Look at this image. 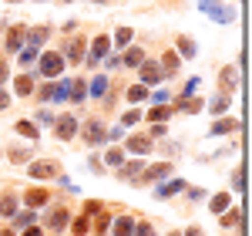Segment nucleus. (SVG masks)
Returning <instances> with one entry per match:
<instances>
[{"mask_svg":"<svg viewBox=\"0 0 252 236\" xmlns=\"http://www.w3.org/2000/svg\"><path fill=\"white\" fill-rule=\"evenodd\" d=\"M84 142L88 145H104L108 142V128H104L101 118H88L84 121Z\"/></svg>","mask_w":252,"mask_h":236,"instance_id":"nucleus-1","label":"nucleus"},{"mask_svg":"<svg viewBox=\"0 0 252 236\" xmlns=\"http://www.w3.org/2000/svg\"><path fill=\"white\" fill-rule=\"evenodd\" d=\"M37 61H40V75H47V78H58L61 71H64V54L61 51H47Z\"/></svg>","mask_w":252,"mask_h":236,"instance_id":"nucleus-2","label":"nucleus"},{"mask_svg":"<svg viewBox=\"0 0 252 236\" xmlns=\"http://www.w3.org/2000/svg\"><path fill=\"white\" fill-rule=\"evenodd\" d=\"M34 179H54L61 176V162H51V158H40V162H31V169H27Z\"/></svg>","mask_w":252,"mask_h":236,"instance_id":"nucleus-3","label":"nucleus"},{"mask_svg":"<svg viewBox=\"0 0 252 236\" xmlns=\"http://www.w3.org/2000/svg\"><path fill=\"white\" fill-rule=\"evenodd\" d=\"M54 132H58L61 142H71V138L78 135V118L74 115H61L58 121H54Z\"/></svg>","mask_w":252,"mask_h":236,"instance_id":"nucleus-4","label":"nucleus"},{"mask_svg":"<svg viewBox=\"0 0 252 236\" xmlns=\"http://www.w3.org/2000/svg\"><path fill=\"white\" fill-rule=\"evenodd\" d=\"M64 58L71 61V64H81V61H84V38H71L67 51H64Z\"/></svg>","mask_w":252,"mask_h":236,"instance_id":"nucleus-5","label":"nucleus"},{"mask_svg":"<svg viewBox=\"0 0 252 236\" xmlns=\"http://www.w3.org/2000/svg\"><path fill=\"white\" fill-rule=\"evenodd\" d=\"M67 226V209L64 206H58V209H51V216H47V230H54V233H61Z\"/></svg>","mask_w":252,"mask_h":236,"instance_id":"nucleus-6","label":"nucleus"},{"mask_svg":"<svg viewBox=\"0 0 252 236\" xmlns=\"http://www.w3.org/2000/svg\"><path fill=\"white\" fill-rule=\"evenodd\" d=\"M222 91H235V88H239V68H235V64H229V68H225V71H222Z\"/></svg>","mask_w":252,"mask_h":236,"instance_id":"nucleus-7","label":"nucleus"},{"mask_svg":"<svg viewBox=\"0 0 252 236\" xmlns=\"http://www.w3.org/2000/svg\"><path fill=\"white\" fill-rule=\"evenodd\" d=\"M125 145H128V152H131V156H145V152L152 149V142H148L145 135H131Z\"/></svg>","mask_w":252,"mask_h":236,"instance_id":"nucleus-8","label":"nucleus"},{"mask_svg":"<svg viewBox=\"0 0 252 236\" xmlns=\"http://www.w3.org/2000/svg\"><path fill=\"white\" fill-rule=\"evenodd\" d=\"M24 38H27V27H24V24H17V27H14V31L7 34V51H20Z\"/></svg>","mask_w":252,"mask_h":236,"instance_id":"nucleus-9","label":"nucleus"},{"mask_svg":"<svg viewBox=\"0 0 252 236\" xmlns=\"http://www.w3.org/2000/svg\"><path fill=\"white\" fill-rule=\"evenodd\" d=\"M47 199H51V193H47V189H27V196H24V202H27L31 209H37V206H44Z\"/></svg>","mask_w":252,"mask_h":236,"instance_id":"nucleus-10","label":"nucleus"},{"mask_svg":"<svg viewBox=\"0 0 252 236\" xmlns=\"http://www.w3.org/2000/svg\"><path fill=\"white\" fill-rule=\"evenodd\" d=\"M108 47H111V38H94V44H91V64H97V61L104 58Z\"/></svg>","mask_w":252,"mask_h":236,"instance_id":"nucleus-11","label":"nucleus"},{"mask_svg":"<svg viewBox=\"0 0 252 236\" xmlns=\"http://www.w3.org/2000/svg\"><path fill=\"white\" fill-rule=\"evenodd\" d=\"M182 189H185V182H182V179L161 182V186H158V199H168V196H175V193H182Z\"/></svg>","mask_w":252,"mask_h":236,"instance_id":"nucleus-12","label":"nucleus"},{"mask_svg":"<svg viewBox=\"0 0 252 236\" xmlns=\"http://www.w3.org/2000/svg\"><path fill=\"white\" fill-rule=\"evenodd\" d=\"M175 169H172V162H158V165H152L148 172H145V179H168Z\"/></svg>","mask_w":252,"mask_h":236,"instance_id":"nucleus-13","label":"nucleus"},{"mask_svg":"<svg viewBox=\"0 0 252 236\" xmlns=\"http://www.w3.org/2000/svg\"><path fill=\"white\" fill-rule=\"evenodd\" d=\"M135 233V219L131 216H118L115 219V236H131Z\"/></svg>","mask_w":252,"mask_h":236,"instance_id":"nucleus-14","label":"nucleus"},{"mask_svg":"<svg viewBox=\"0 0 252 236\" xmlns=\"http://www.w3.org/2000/svg\"><path fill=\"white\" fill-rule=\"evenodd\" d=\"M155 81H161V68H155V64H141V84H155Z\"/></svg>","mask_w":252,"mask_h":236,"instance_id":"nucleus-15","label":"nucleus"},{"mask_svg":"<svg viewBox=\"0 0 252 236\" xmlns=\"http://www.w3.org/2000/svg\"><path fill=\"white\" fill-rule=\"evenodd\" d=\"M178 112H185V115H195V112H202V101L195 98V95H189V98H182L178 105H175Z\"/></svg>","mask_w":252,"mask_h":236,"instance_id":"nucleus-16","label":"nucleus"},{"mask_svg":"<svg viewBox=\"0 0 252 236\" xmlns=\"http://www.w3.org/2000/svg\"><path fill=\"white\" fill-rule=\"evenodd\" d=\"M141 61H145V51H141V47H131V51L121 58V68H138Z\"/></svg>","mask_w":252,"mask_h":236,"instance_id":"nucleus-17","label":"nucleus"},{"mask_svg":"<svg viewBox=\"0 0 252 236\" xmlns=\"http://www.w3.org/2000/svg\"><path fill=\"white\" fill-rule=\"evenodd\" d=\"M239 128V118H222L212 125V135H225V132H235Z\"/></svg>","mask_w":252,"mask_h":236,"instance_id":"nucleus-18","label":"nucleus"},{"mask_svg":"<svg viewBox=\"0 0 252 236\" xmlns=\"http://www.w3.org/2000/svg\"><path fill=\"white\" fill-rule=\"evenodd\" d=\"M229 193H219V196H212V202H209V209H212L215 216H219V213H225V209H229Z\"/></svg>","mask_w":252,"mask_h":236,"instance_id":"nucleus-19","label":"nucleus"},{"mask_svg":"<svg viewBox=\"0 0 252 236\" xmlns=\"http://www.w3.org/2000/svg\"><path fill=\"white\" fill-rule=\"evenodd\" d=\"M14 88H17V95H34V78H31V75H20V78L14 81Z\"/></svg>","mask_w":252,"mask_h":236,"instance_id":"nucleus-20","label":"nucleus"},{"mask_svg":"<svg viewBox=\"0 0 252 236\" xmlns=\"http://www.w3.org/2000/svg\"><path fill=\"white\" fill-rule=\"evenodd\" d=\"M51 34V27H34V31H27V38H31V47H40L44 40Z\"/></svg>","mask_w":252,"mask_h":236,"instance_id":"nucleus-21","label":"nucleus"},{"mask_svg":"<svg viewBox=\"0 0 252 236\" xmlns=\"http://www.w3.org/2000/svg\"><path fill=\"white\" fill-rule=\"evenodd\" d=\"M91 95H94V98H104V95H108V78H104V75H97V78L91 81Z\"/></svg>","mask_w":252,"mask_h":236,"instance_id":"nucleus-22","label":"nucleus"},{"mask_svg":"<svg viewBox=\"0 0 252 236\" xmlns=\"http://www.w3.org/2000/svg\"><path fill=\"white\" fill-rule=\"evenodd\" d=\"M145 98H148V88H145V84H131V88H128V101L141 105Z\"/></svg>","mask_w":252,"mask_h":236,"instance_id":"nucleus-23","label":"nucleus"},{"mask_svg":"<svg viewBox=\"0 0 252 236\" xmlns=\"http://www.w3.org/2000/svg\"><path fill=\"white\" fill-rule=\"evenodd\" d=\"M17 135H24V138H37V125H31V121H17Z\"/></svg>","mask_w":252,"mask_h":236,"instance_id":"nucleus-24","label":"nucleus"},{"mask_svg":"<svg viewBox=\"0 0 252 236\" xmlns=\"http://www.w3.org/2000/svg\"><path fill=\"white\" fill-rule=\"evenodd\" d=\"M161 68L172 75V71H178V54L175 51H165V58H161Z\"/></svg>","mask_w":252,"mask_h":236,"instance_id":"nucleus-25","label":"nucleus"},{"mask_svg":"<svg viewBox=\"0 0 252 236\" xmlns=\"http://www.w3.org/2000/svg\"><path fill=\"white\" fill-rule=\"evenodd\" d=\"M104 162H108V165H125V152H121V149H108V156H104Z\"/></svg>","mask_w":252,"mask_h":236,"instance_id":"nucleus-26","label":"nucleus"},{"mask_svg":"<svg viewBox=\"0 0 252 236\" xmlns=\"http://www.w3.org/2000/svg\"><path fill=\"white\" fill-rule=\"evenodd\" d=\"M20 64H24V68L37 64V47H24V51H20Z\"/></svg>","mask_w":252,"mask_h":236,"instance_id":"nucleus-27","label":"nucleus"},{"mask_svg":"<svg viewBox=\"0 0 252 236\" xmlns=\"http://www.w3.org/2000/svg\"><path fill=\"white\" fill-rule=\"evenodd\" d=\"M131 38H135V34H131V27H118V31H115V44H118V47H125Z\"/></svg>","mask_w":252,"mask_h":236,"instance_id":"nucleus-28","label":"nucleus"},{"mask_svg":"<svg viewBox=\"0 0 252 236\" xmlns=\"http://www.w3.org/2000/svg\"><path fill=\"white\" fill-rule=\"evenodd\" d=\"M88 230H91V219H88V216H84V213H81V216L74 219V236H84V233H88Z\"/></svg>","mask_w":252,"mask_h":236,"instance_id":"nucleus-29","label":"nucleus"},{"mask_svg":"<svg viewBox=\"0 0 252 236\" xmlns=\"http://www.w3.org/2000/svg\"><path fill=\"white\" fill-rule=\"evenodd\" d=\"M209 108H212L215 115H219V112H225V108H229V95H215V98H212V105H209Z\"/></svg>","mask_w":252,"mask_h":236,"instance_id":"nucleus-30","label":"nucleus"},{"mask_svg":"<svg viewBox=\"0 0 252 236\" xmlns=\"http://www.w3.org/2000/svg\"><path fill=\"white\" fill-rule=\"evenodd\" d=\"M141 169H145V165H141V158H138V162H128V165H121V172H125L128 179H135Z\"/></svg>","mask_w":252,"mask_h":236,"instance_id":"nucleus-31","label":"nucleus"},{"mask_svg":"<svg viewBox=\"0 0 252 236\" xmlns=\"http://www.w3.org/2000/svg\"><path fill=\"white\" fill-rule=\"evenodd\" d=\"M0 213H3V216H14V213H17V202H14L10 196H3V202H0Z\"/></svg>","mask_w":252,"mask_h":236,"instance_id":"nucleus-32","label":"nucleus"},{"mask_svg":"<svg viewBox=\"0 0 252 236\" xmlns=\"http://www.w3.org/2000/svg\"><path fill=\"white\" fill-rule=\"evenodd\" d=\"M84 95H88L84 91V81H74L71 84V101H84Z\"/></svg>","mask_w":252,"mask_h":236,"instance_id":"nucleus-33","label":"nucleus"},{"mask_svg":"<svg viewBox=\"0 0 252 236\" xmlns=\"http://www.w3.org/2000/svg\"><path fill=\"white\" fill-rule=\"evenodd\" d=\"M168 115H172V108H161V105H155V108H152V115H148V118H152V121H165Z\"/></svg>","mask_w":252,"mask_h":236,"instance_id":"nucleus-34","label":"nucleus"},{"mask_svg":"<svg viewBox=\"0 0 252 236\" xmlns=\"http://www.w3.org/2000/svg\"><path fill=\"white\" fill-rule=\"evenodd\" d=\"M178 54H185V58H192V54H195V44H192L189 38H182V40H178Z\"/></svg>","mask_w":252,"mask_h":236,"instance_id":"nucleus-35","label":"nucleus"},{"mask_svg":"<svg viewBox=\"0 0 252 236\" xmlns=\"http://www.w3.org/2000/svg\"><path fill=\"white\" fill-rule=\"evenodd\" d=\"M138 118H141V108H131V112H125V118H121V121H125V125H135Z\"/></svg>","mask_w":252,"mask_h":236,"instance_id":"nucleus-36","label":"nucleus"},{"mask_svg":"<svg viewBox=\"0 0 252 236\" xmlns=\"http://www.w3.org/2000/svg\"><path fill=\"white\" fill-rule=\"evenodd\" d=\"M17 219V226H34V209L31 213H20V216H14Z\"/></svg>","mask_w":252,"mask_h":236,"instance_id":"nucleus-37","label":"nucleus"},{"mask_svg":"<svg viewBox=\"0 0 252 236\" xmlns=\"http://www.w3.org/2000/svg\"><path fill=\"white\" fill-rule=\"evenodd\" d=\"M40 101H54V81L40 88Z\"/></svg>","mask_w":252,"mask_h":236,"instance_id":"nucleus-38","label":"nucleus"},{"mask_svg":"<svg viewBox=\"0 0 252 236\" xmlns=\"http://www.w3.org/2000/svg\"><path fill=\"white\" fill-rule=\"evenodd\" d=\"M31 156V152H27V149H10V158H14V162H24V158Z\"/></svg>","mask_w":252,"mask_h":236,"instance_id":"nucleus-39","label":"nucleus"},{"mask_svg":"<svg viewBox=\"0 0 252 236\" xmlns=\"http://www.w3.org/2000/svg\"><path fill=\"white\" fill-rule=\"evenodd\" d=\"M131 236H155V230H152V226H148V223H141V226H138L135 233Z\"/></svg>","mask_w":252,"mask_h":236,"instance_id":"nucleus-40","label":"nucleus"},{"mask_svg":"<svg viewBox=\"0 0 252 236\" xmlns=\"http://www.w3.org/2000/svg\"><path fill=\"white\" fill-rule=\"evenodd\" d=\"M91 213H101V202H97V199H91V202L84 206V216H91Z\"/></svg>","mask_w":252,"mask_h":236,"instance_id":"nucleus-41","label":"nucleus"},{"mask_svg":"<svg viewBox=\"0 0 252 236\" xmlns=\"http://www.w3.org/2000/svg\"><path fill=\"white\" fill-rule=\"evenodd\" d=\"M239 219H242V216H239V209H235V213H229L222 223H225V226H239Z\"/></svg>","mask_w":252,"mask_h":236,"instance_id":"nucleus-42","label":"nucleus"},{"mask_svg":"<svg viewBox=\"0 0 252 236\" xmlns=\"http://www.w3.org/2000/svg\"><path fill=\"white\" fill-rule=\"evenodd\" d=\"M165 135V125H161V121H155V128H152V138H161Z\"/></svg>","mask_w":252,"mask_h":236,"instance_id":"nucleus-43","label":"nucleus"},{"mask_svg":"<svg viewBox=\"0 0 252 236\" xmlns=\"http://www.w3.org/2000/svg\"><path fill=\"white\" fill-rule=\"evenodd\" d=\"M168 98H172L168 91H155V105H161V101H168Z\"/></svg>","mask_w":252,"mask_h":236,"instance_id":"nucleus-44","label":"nucleus"},{"mask_svg":"<svg viewBox=\"0 0 252 236\" xmlns=\"http://www.w3.org/2000/svg\"><path fill=\"white\" fill-rule=\"evenodd\" d=\"M24 236H40V230H37V226H27V230H24Z\"/></svg>","mask_w":252,"mask_h":236,"instance_id":"nucleus-45","label":"nucleus"},{"mask_svg":"<svg viewBox=\"0 0 252 236\" xmlns=\"http://www.w3.org/2000/svg\"><path fill=\"white\" fill-rule=\"evenodd\" d=\"M185 236H202V230H198V226H189V230H185Z\"/></svg>","mask_w":252,"mask_h":236,"instance_id":"nucleus-46","label":"nucleus"},{"mask_svg":"<svg viewBox=\"0 0 252 236\" xmlns=\"http://www.w3.org/2000/svg\"><path fill=\"white\" fill-rule=\"evenodd\" d=\"M7 75H10V71H7V64L0 61V81H7Z\"/></svg>","mask_w":252,"mask_h":236,"instance_id":"nucleus-47","label":"nucleus"},{"mask_svg":"<svg viewBox=\"0 0 252 236\" xmlns=\"http://www.w3.org/2000/svg\"><path fill=\"white\" fill-rule=\"evenodd\" d=\"M7 105H10V98H7V95L0 91V108H7Z\"/></svg>","mask_w":252,"mask_h":236,"instance_id":"nucleus-48","label":"nucleus"},{"mask_svg":"<svg viewBox=\"0 0 252 236\" xmlns=\"http://www.w3.org/2000/svg\"><path fill=\"white\" fill-rule=\"evenodd\" d=\"M0 236H14V233H10V230H0Z\"/></svg>","mask_w":252,"mask_h":236,"instance_id":"nucleus-49","label":"nucleus"},{"mask_svg":"<svg viewBox=\"0 0 252 236\" xmlns=\"http://www.w3.org/2000/svg\"><path fill=\"white\" fill-rule=\"evenodd\" d=\"M97 3H108V0H97Z\"/></svg>","mask_w":252,"mask_h":236,"instance_id":"nucleus-50","label":"nucleus"},{"mask_svg":"<svg viewBox=\"0 0 252 236\" xmlns=\"http://www.w3.org/2000/svg\"><path fill=\"white\" fill-rule=\"evenodd\" d=\"M168 236H178V233H168Z\"/></svg>","mask_w":252,"mask_h":236,"instance_id":"nucleus-51","label":"nucleus"}]
</instances>
